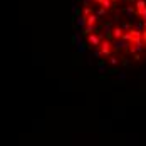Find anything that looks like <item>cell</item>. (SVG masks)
Wrapping results in <instances>:
<instances>
[{
  "label": "cell",
  "instance_id": "4",
  "mask_svg": "<svg viewBox=\"0 0 146 146\" xmlns=\"http://www.w3.org/2000/svg\"><path fill=\"white\" fill-rule=\"evenodd\" d=\"M102 32H104V35H106L108 40H113V24L111 22H106L102 25Z\"/></svg>",
  "mask_w": 146,
  "mask_h": 146
},
{
  "label": "cell",
  "instance_id": "15",
  "mask_svg": "<svg viewBox=\"0 0 146 146\" xmlns=\"http://www.w3.org/2000/svg\"><path fill=\"white\" fill-rule=\"evenodd\" d=\"M92 12H94V9H91V7H88V5H84V9H82V12H81V14H84L86 17H88V15L92 14Z\"/></svg>",
  "mask_w": 146,
  "mask_h": 146
},
{
  "label": "cell",
  "instance_id": "13",
  "mask_svg": "<svg viewBox=\"0 0 146 146\" xmlns=\"http://www.w3.org/2000/svg\"><path fill=\"white\" fill-rule=\"evenodd\" d=\"M98 71H99V74H104L106 71H108V67H106V62H104V60H101V62L98 64Z\"/></svg>",
  "mask_w": 146,
  "mask_h": 146
},
{
  "label": "cell",
  "instance_id": "11",
  "mask_svg": "<svg viewBox=\"0 0 146 146\" xmlns=\"http://www.w3.org/2000/svg\"><path fill=\"white\" fill-rule=\"evenodd\" d=\"M134 7H136V10L145 9L146 7V0H136V2H134Z\"/></svg>",
  "mask_w": 146,
  "mask_h": 146
},
{
  "label": "cell",
  "instance_id": "14",
  "mask_svg": "<svg viewBox=\"0 0 146 146\" xmlns=\"http://www.w3.org/2000/svg\"><path fill=\"white\" fill-rule=\"evenodd\" d=\"M99 5H102L104 9H108V10H109V9L113 7V2H111V0H101V2H99Z\"/></svg>",
  "mask_w": 146,
  "mask_h": 146
},
{
  "label": "cell",
  "instance_id": "18",
  "mask_svg": "<svg viewBox=\"0 0 146 146\" xmlns=\"http://www.w3.org/2000/svg\"><path fill=\"white\" fill-rule=\"evenodd\" d=\"M134 29H138V30H143V29H145V25H143V22H136V20H134Z\"/></svg>",
  "mask_w": 146,
  "mask_h": 146
},
{
  "label": "cell",
  "instance_id": "8",
  "mask_svg": "<svg viewBox=\"0 0 146 146\" xmlns=\"http://www.w3.org/2000/svg\"><path fill=\"white\" fill-rule=\"evenodd\" d=\"M98 20H99V17L94 14V12L88 15V24H89V25H94V24H98Z\"/></svg>",
  "mask_w": 146,
  "mask_h": 146
},
{
  "label": "cell",
  "instance_id": "16",
  "mask_svg": "<svg viewBox=\"0 0 146 146\" xmlns=\"http://www.w3.org/2000/svg\"><path fill=\"white\" fill-rule=\"evenodd\" d=\"M92 57H96V59L102 57V54H101V49H99V47H94V52H92Z\"/></svg>",
  "mask_w": 146,
  "mask_h": 146
},
{
  "label": "cell",
  "instance_id": "19",
  "mask_svg": "<svg viewBox=\"0 0 146 146\" xmlns=\"http://www.w3.org/2000/svg\"><path fill=\"white\" fill-rule=\"evenodd\" d=\"M121 29H123V30H129V29H131V24H129V22H123Z\"/></svg>",
  "mask_w": 146,
  "mask_h": 146
},
{
  "label": "cell",
  "instance_id": "23",
  "mask_svg": "<svg viewBox=\"0 0 146 146\" xmlns=\"http://www.w3.org/2000/svg\"><path fill=\"white\" fill-rule=\"evenodd\" d=\"M123 64H124L126 67H131V62H129V59H124V60H123Z\"/></svg>",
  "mask_w": 146,
  "mask_h": 146
},
{
  "label": "cell",
  "instance_id": "10",
  "mask_svg": "<svg viewBox=\"0 0 146 146\" xmlns=\"http://www.w3.org/2000/svg\"><path fill=\"white\" fill-rule=\"evenodd\" d=\"M123 32H124V30L121 29V27L113 29V39H121V37H123Z\"/></svg>",
  "mask_w": 146,
  "mask_h": 146
},
{
  "label": "cell",
  "instance_id": "6",
  "mask_svg": "<svg viewBox=\"0 0 146 146\" xmlns=\"http://www.w3.org/2000/svg\"><path fill=\"white\" fill-rule=\"evenodd\" d=\"M124 14H126V17H128L129 20H134V17H136V7L128 5V7L124 9Z\"/></svg>",
  "mask_w": 146,
  "mask_h": 146
},
{
  "label": "cell",
  "instance_id": "9",
  "mask_svg": "<svg viewBox=\"0 0 146 146\" xmlns=\"http://www.w3.org/2000/svg\"><path fill=\"white\" fill-rule=\"evenodd\" d=\"M76 45H77V52H79V54H84V52L88 50V44H86L84 40H81L79 44H76Z\"/></svg>",
  "mask_w": 146,
  "mask_h": 146
},
{
  "label": "cell",
  "instance_id": "20",
  "mask_svg": "<svg viewBox=\"0 0 146 146\" xmlns=\"http://www.w3.org/2000/svg\"><path fill=\"white\" fill-rule=\"evenodd\" d=\"M72 14H74V15H79V14H81V12H79V7H77L76 3L72 5Z\"/></svg>",
  "mask_w": 146,
  "mask_h": 146
},
{
  "label": "cell",
  "instance_id": "5",
  "mask_svg": "<svg viewBox=\"0 0 146 146\" xmlns=\"http://www.w3.org/2000/svg\"><path fill=\"white\" fill-rule=\"evenodd\" d=\"M76 25L79 27V29H82V27H86L88 25V17L84 14H79L76 15Z\"/></svg>",
  "mask_w": 146,
  "mask_h": 146
},
{
  "label": "cell",
  "instance_id": "22",
  "mask_svg": "<svg viewBox=\"0 0 146 146\" xmlns=\"http://www.w3.org/2000/svg\"><path fill=\"white\" fill-rule=\"evenodd\" d=\"M141 39H143V42L146 45V29H143V32H141Z\"/></svg>",
  "mask_w": 146,
  "mask_h": 146
},
{
  "label": "cell",
  "instance_id": "24",
  "mask_svg": "<svg viewBox=\"0 0 146 146\" xmlns=\"http://www.w3.org/2000/svg\"><path fill=\"white\" fill-rule=\"evenodd\" d=\"M91 2H92V3H99L101 0H91Z\"/></svg>",
  "mask_w": 146,
  "mask_h": 146
},
{
  "label": "cell",
  "instance_id": "21",
  "mask_svg": "<svg viewBox=\"0 0 146 146\" xmlns=\"http://www.w3.org/2000/svg\"><path fill=\"white\" fill-rule=\"evenodd\" d=\"M117 79L124 82V81H126V72H119V76H117Z\"/></svg>",
  "mask_w": 146,
  "mask_h": 146
},
{
  "label": "cell",
  "instance_id": "3",
  "mask_svg": "<svg viewBox=\"0 0 146 146\" xmlns=\"http://www.w3.org/2000/svg\"><path fill=\"white\" fill-rule=\"evenodd\" d=\"M111 42H113V44H111V47H113L114 50H121V49H128V45L131 44V42H128V40H124V39H113Z\"/></svg>",
  "mask_w": 146,
  "mask_h": 146
},
{
  "label": "cell",
  "instance_id": "1",
  "mask_svg": "<svg viewBox=\"0 0 146 146\" xmlns=\"http://www.w3.org/2000/svg\"><path fill=\"white\" fill-rule=\"evenodd\" d=\"M102 39H106V35H104V32H92V34H89L88 35V45L89 47H99L102 42Z\"/></svg>",
  "mask_w": 146,
  "mask_h": 146
},
{
  "label": "cell",
  "instance_id": "2",
  "mask_svg": "<svg viewBox=\"0 0 146 146\" xmlns=\"http://www.w3.org/2000/svg\"><path fill=\"white\" fill-rule=\"evenodd\" d=\"M99 49H101L102 57H109V56H111V50H113V47H111V40H108V39H102V42H101V45H99Z\"/></svg>",
  "mask_w": 146,
  "mask_h": 146
},
{
  "label": "cell",
  "instance_id": "12",
  "mask_svg": "<svg viewBox=\"0 0 146 146\" xmlns=\"http://www.w3.org/2000/svg\"><path fill=\"white\" fill-rule=\"evenodd\" d=\"M109 60H108V64H109V66H117V64H119V57H116V56H109Z\"/></svg>",
  "mask_w": 146,
  "mask_h": 146
},
{
  "label": "cell",
  "instance_id": "25",
  "mask_svg": "<svg viewBox=\"0 0 146 146\" xmlns=\"http://www.w3.org/2000/svg\"><path fill=\"white\" fill-rule=\"evenodd\" d=\"M143 25H145V29H146V19H145V20H143Z\"/></svg>",
  "mask_w": 146,
  "mask_h": 146
},
{
  "label": "cell",
  "instance_id": "17",
  "mask_svg": "<svg viewBox=\"0 0 146 146\" xmlns=\"http://www.w3.org/2000/svg\"><path fill=\"white\" fill-rule=\"evenodd\" d=\"M136 15H139V17L145 20V19H146V7H145V9H141V10H136Z\"/></svg>",
  "mask_w": 146,
  "mask_h": 146
},
{
  "label": "cell",
  "instance_id": "7",
  "mask_svg": "<svg viewBox=\"0 0 146 146\" xmlns=\"http://www.w3.org/2000/svg\"><path fill=\"white\" fill-rule=\"evenodd\" d=\"M94 14L98 15V17H99V20L102 22V19H101V17H104V15L108 14V9H104V7L101 5V7H98V9H94Z\"/></svg>",
  "mask_w": 146,
  "mask_h": 146
}]
</instances>
